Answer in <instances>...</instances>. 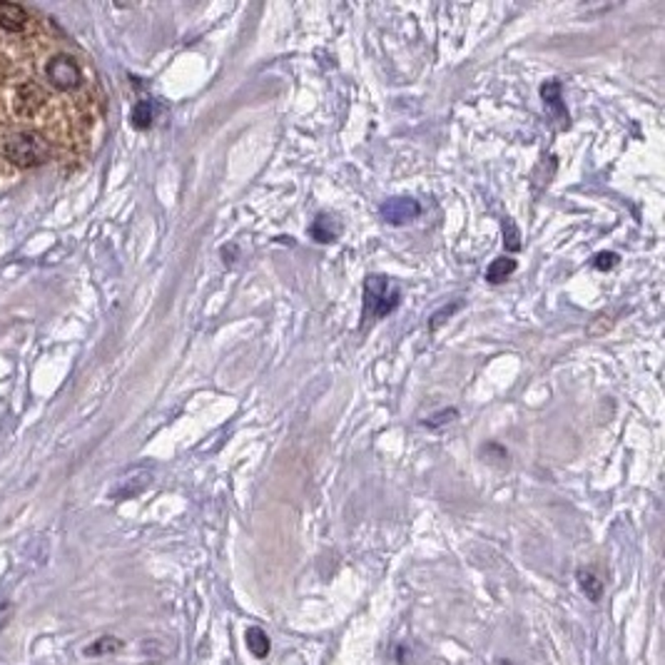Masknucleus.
Masks as SVG:
<instances>
[{
  "mask_svg": "<svg viewBox=\"0 0 665 665\" xmlns=\"http://www.w3.org/2000/svg\"><path fill=\"white\" fill-rule=\"evenodd\" d=\"M401 289L384 274H369L364 284V319H379L399 307Z\"/></svg>",
  "mask_w": 665,
  "mask_h": 665,
  "instance_id": "f257e3e1",
  "label": "nucleus"
},
{
  "mask_svg": "<svg viewBox=\"0 0 665 665\" xmlns=\"http://www.w3.org/2000/svg\"><path fill=\"white\" fill-rule=\"evenodd\" d=\"M3 152L18 167H38V165H43L48 160L50 147L35 132H15V135H10L6 140Z\"/></svg>",
  "mask_w": 665,
  "mask_h": 665,
  "instance_id": "f03ea898",
  "label": "nucleus"
},
{
  "mask_svg": "<svg viewBox=\"0 0 665 665\" xmlns=\"http://www.w3.org/2000/svg\"><path fill=\"white\" fill-rule=\"evenodd\" d=\"M45 78L50 80L52 85L63 92H72L83 85V67L78 65V60L70 55H55L48 60L45 65Z\"/></svg>",
  "mask_w": 665,
  "mask_h": 665,
  "instance_id": "7ed1b4c3",
  "label": "nucleus"
},
{
  "mask_svg": "<svg viewBox=\"0 0 665 665\" xmlns=\"http://www.w3.org/2000/svg\"><path fill=\"white\" fill-rule=\"evenodd\" d=\"M381 217H384L389 224H406V222L416 220L421 215V204L411 197H389L381 207H379Z\"/></svg>",
  "mask_w": 665,
  "mask_h": 665,
  "instance_id": "20e7f679",
  "label": "nucleus"
},
{
  "mask_svg": "<svg viewBox=\"0 0 665 665\" xmlns=\"http://www.w3.org/2000/svg\"><path fill=\"white\" fill-rule=\"evenodd\" d=\"M15 112L23 115V118H33L38 115L40 107L45 105V90L38 85V83H23V85L15 90Z\"/></svg>",
  "mask_w": 665,
  "mask_h": 665,
  "instance_id": "39448f33",
  "label": "nucleus"
},
{
  "mask_svg": "<svg viewBox=\"0 0 665 665\" xmlns=\"http://www.w3.org/2000/svg\"><path fill=\"white\" fill-rule=\"evenodd\" d=\"M28 25V13L13 3H0V28L8 33H20Z\"/></svg>",
  "mask_w": 665,
  "mask_h": 665,
  "instance_id": "423d86ee",
  "label": "nucleus"
},
{
  "mask_svg": "<svg viewBox=\"0 0 665 665\" xmlns=\"http://www.w3.org/2000/svg\"><path fill=\"white\" fill-rule=\"evenodd\" d=\"M541 98H543V105H546L548 110L568 125V110H566V105L561 103V83H558V80H548L546 85L541 87Z\"/></svg>",
  "mask_w": 665,
  "mask_h": 665,
  "instance_id": "0eeeda50",
  "label": "nucleus"
},
{
  "mask_svg": "<svg viewBox=\"0 0 665 665\" xmlns=\"http://www.w3.org/2000/svg\"><path fill=\"white\" fill-rule=\"evenodd\" d=\"M312 237L317 242H334L337 240V235H339V224L334 222V217H329V215H319L317 220H314V224H312Z\"/></svg>",
  "mask_w": 665,
  "mask_h": 665,
  "instance_id": "6e6552de",
  "label": "nucleus"
},
{
  "mask_svg": "<svg viewBox=\"0 0 665 665\" xmlns=\"http://www.w3.org/2000/svg\"><path fill=\"white\" fill-rule=\"evenodd\" d=\"M514 272H516V260H511V257H498V260L491 262L489 269H486V279L498 284V282H503Z\"/></svg>",
  "mask_w": 665,
  "mask_h": 665,
  "instance_id": "1a4fd4ad",
  "label": "nucleus"
},
{
  "mask_svg": "<svg viewBox=\"0 0 665 665\" xmlns=\"http://www.w3.org/2000/svg\"><path fill=\"white\" fill-rule=\"evenodd\" d=\"M576 576H578V583H580V588H583V593H586L591 600H600V595H603V583H600L598 576H595L593 571H586V568H580Z\"/></svg>",
  "mask_w": 665,
  "mask_h": 665,
  "instance_id": "9d476101",
  "label": "nucleus"
},
{
  "mask_svg": "<svg viewBox=\"0 0 665 665\" xmlns=\"http://www.w3.org/2000/svg\"><path fill=\"white\" fill-rule=\"evenodd\" d=\"M247 648L255 653V658H264L269 653V638L267 633L260 628H249L247 631Z\"/></svg>",
  "mask_w": 665,
  "mask_h": 665,
  "instance_id": "9b49d317",
  "label": "nucleus"
},
{
  "mask_svg": "<svg viewBox=\"0 0 665 665\" xmlns=\"http://www.w3.org/2000/svg\"><path fill=\"white\" fill-rule=\"evenodd\" d=\"M132 123H135V127H150V123H152L150 100H140V103H137V107L132 110Z\"/></svg>",
  "mask_w": 665,
  "mask_h": 665,
  "instance_id": "f8f14e48",
  "label": "nucleus"
},
{
  "mask_svg": "<svg viewBox=\"0 0 665 665\" xmlns=\"http://www.w3.org/2000/svg\"><path fill=\"white\" fill-rule=\"evenodd\" d=\"M123 648V643H120L118 638H103V640H98L95 646H90L87 648V655H100V653H115V651H120Z\"/></svg>",
  "mask_w": 665,
  "mask_h": 665,
  "instance_id": "ddd939ff",
  "label": "nucleus"
},
{
  "mask_svg": "<svg viewBox=\"0 0 665 665\" xmlns=\"http://www.w3.org/2000/svg\"><path fill=\"white\" fill-rule=\"evenodd\" d=\"M615 260H618V255H613V252H600V255L595 257V267H598V269H611L615 264Z\"/></svg>",
  "mask_w": 665,
  "mask_h": 665,
  "instance_id": "4468645a",
  "label": "nucleus"
},
{
  "mask_svg": "<svg viewBox=\"0 0 665 665\" xmlns=\"http://www.w3.org/2000/svg\"><path fill=\"white\" fill-rule=\"evenodd\" d=\"M10 613H13V606H10V603H0V631H3L6 623L10 620Z\"/></svg>",
  "mask_w": 665,
  "mask_h": 665,
  "instance_id": "2eb2a0df",
  "label": "nucleus"
}]
</instances>
